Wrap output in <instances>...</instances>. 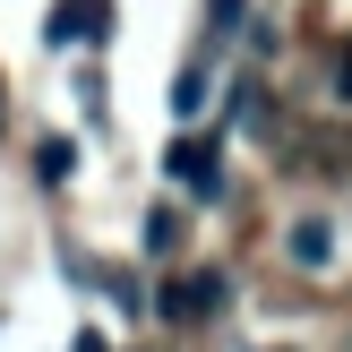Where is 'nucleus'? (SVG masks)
Wrapping results in <instances>:
<instances>
[{
	"mask_svg": "<svg viewBox=\"0 0 352 352\" xmlns=\"http://www.w3.org/2000/svg\"><path fill=\"white\" fill-rule=\"evenodd\" d=\"M223 301H232V284H223L215 267H206V275H164V292H155V318H172V327H198V318H215Z\"/></svg>",
	"mask_w": 352,
	"mask_h": 352,
	"instance_id": "nucleus-1",
	"label": "nucleus"
},
{
	"mask_svg": "<svg viewBox=\"0 0 352 352\" xmlns=\"http://www.w3.org/2000/svg\"><path fill=\"white\" fill-rule=\"evenodd\" d=\"M164 172L189 181L198 198H223V164H215V138H172L164 146Z\"/></svg>",
	"mask_w": 352,
	"mask_h": 352,
	"instance_id": "nucleus-2",
	"label": "nucleus"
},
{
	"mask_svg": "<svg viewBox=\"0 0 352 352\" xmlns=\"http://www.w3.org/2000/svg\"><path fill=\"white\" fill-rule=\"evenodd\" d=\"M206 60H215V43H206L198 60H189L181 78H172V112H181V120H198V103H206Z\"/></svg>",
	"mask_w": 352,
	"mask_h": 352,
	"instance_id": "nucleus-3",
	"label": "nucleus"
},
{
	"mask_svg": "<svg viewBox=\"0 0 352 352\" xmlns=\"http://www.w3.org/2000/svg\"><path fill=\"white\" fill-rule=\"evenodd\" d=\"M103 112H112V78H103L95 60H78V120H95V129H103Z\"/></svg>",
	"mask_w": 352,
	"mask_h": 352,
	"instance_id": "nucleus-4",
	"label": "nucleus"
},
{
	"mask_svg": "<svg viewBox=\"0 0 352 352\" xmlns=\"http://www.w3.org/2000/svg\"><path fill=\"white\" fill-rule=\"evenodd\" d=\"M34 172H43V189H69V172H78V146H69V138H43V146H34Z\"/></svg>",
	"mask_w": 352,
	"mask_h": 352,
	"instance_id": "nucleus-5",
	"label": "nucleus"
},
{
	"mask_svg": "<svg viewBox=\"0 0 352 352\" xmlns=\"http://www.w3.org/2000/svg\"><path fill=\"white\" fill-rule=\"evenodd\" d=\"M69 9H78V34H86V43H112V26H120L112 0H69Z\"/></svg>",
	"mask_w": 352,
	"mask_h": 352,
	"instance_id": "nucleus-6",
	"label": "nucleus"
},
{
	"mask_svg": "<svg viewBox=\"0 0 352 352\" xmlns=\"http://www.w3.org/2000/svg\"><path fill=\"white\" fill-rule=\"evenodd\" d=\"M181 250V223H172V206H146V258H172Z\"/></svg>",
	"mask_w": 352,
	"mask_h": 352,
	"instance_id": "nucleus-7",
	"label": "nucleus"
},
{
	"mask_svg": "<svg viewBox=\"0 0 352 352\" xmlns=\"http://www.w3.org/2000/svg\"><path fill=\"white\" fill-rule=\"evenodd\" d=\"M292 258H327V223H301L292 232Z\"/></svg>",
	"mask_w": 352,
	"mask_h": 352,
	"instance_id": "nucleus-8",
	"label": "nucleus"
},
{
	"mask_svg": "<svg viewBox=\"0 0 352 352\" xmlns=\"http://www.w3.org/2000/svg\"><path fill=\"white\" fill-rule=\"evenodd\" d=\"M0 129H9V112H0Z\"/></svg>",
	"mask_w": 352,
	"mask_h": 352,
	"instance_id": "nucleus-9",
	"label": "nucleus"
}]
</instances>
